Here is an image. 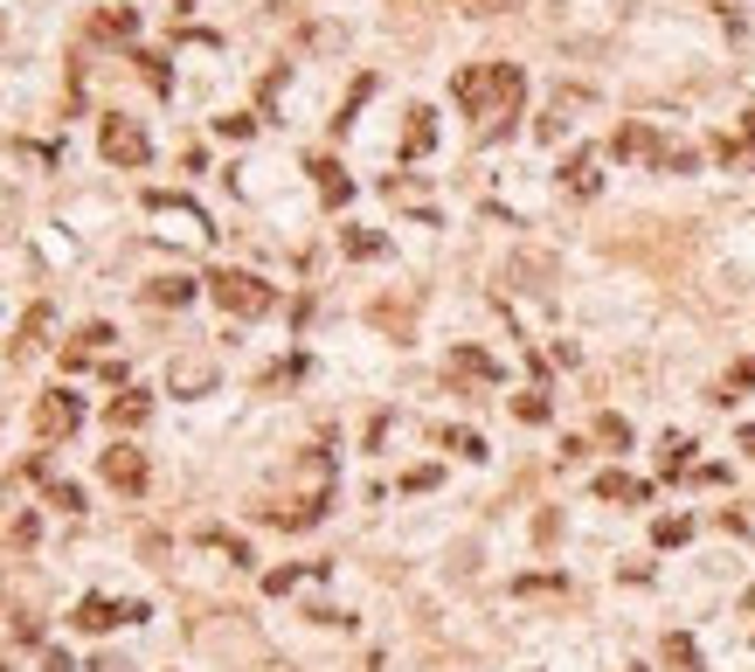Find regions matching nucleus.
Wrapping results in <instances>:
<instances>
[{
    "mask_svg": "<svg viewBox=\"0 0 755 672\" xmlns=\"http://www.w3.org/2000/svg\"><path fill=\"white\" fill-rule=\"evenodd\" d=\"M596 437H604V444H631V423H623V417H596Z\"/></svg>",
    "mask_w": 755,
    "mask_h": 672,
    "instance_id": "obj_22",
    "label": "nucleus"
},
{
    "mask_svg": "<svg viewBox=\"0 0 755 672\" xmlns=\"http://www.w3.org/2000/svg\"><path fill=\"white\" fill-rule=\"evenodd\" d=\"M42 672H76V665H70V652H49V659H42Z\"/></svg>",
    "mask_w": 755,
    "mask_h": 672,
    "instance_id": "obj_29",
    "label": "nucleus"
},
{
    "mask_svg": "<svg viewBox=\"0 0 755 672\" xmlns=\"http://www.w3.org/2000/svg\"><path fill=\"white\" fill-rule=\"evenodd\" d=\"M139 70H146V84H153V91H174V70H167V56H139Z\"/></svg>",
    "mask_w": 755,
    "mask_h": 672,
    "instance_id": "obj_24",
    "label": "nucleus"
},
{
    "mask_svg": "<svg viewBox=\"0 0 755 672\" xmlns=\"http://www.w3.org/2000/svg\"><path fill=\"white\" fill-rule=\"evenodd\" d=\"M562 188H568V195H583V201L604 188V174H596V153H576V160L562 167Z\"/></svg>",
    "mask_w": 755,
    "mask_h": 672,
    "instance_id": "obj_12",
    "label": "nucleus"
},
{
    "mask_svg": "<svg viewBox=\"0 0 755 672\" xmlns=\"http://www.w3.org/2000/svg\"><path fill=\"white\" fill-rule=\"evenodd\" d=\"M97 472H104V485H112V493H125V500L146 493V451H139V444H112V451L97 458Z\"/></svg>",
    "mask_w": 755,
    "mask_h": 672,
    "instance_id": "obj_4",
    "label": "nucleus"
},
{
    "mask_svg": "<svg viewBox=\"0 0 755 672\" xmlns=\"http://www.w3.org/2000/svg\"><path fill=\"white\" fill-rule=\"evenodd\" d=\"M104 417H112V430H139V423L153 417V396H146V389H125V396H112Z\"/></svg>",
    "mask_w": 755,
    "mask_h": 672,
    "instance_id": "obj_10",
    "label": "nucleus"
},
{
    "mask_svg": "<svg viewBox=\"0 0 755 672\" xmlns=\"http://www.w3.org/2000/svg\"><path fill=\"white\" fill-rule=\"evenodd\" d=\"M312 180H319V201H326V209H340V201L354 195V180L340 174V160H312Z\"/></svg>",
    "mask_w": 755,
    "mask_h": 672,
    "instance_id": "obj_11",
    "label": "nucleus"
},
{
    "mask_svg": "<svg viewBox=\"0 0 755 672\" xmlns=\"http://www.w3.org/2000/svg\"><path fill=\"white\" fill-rule=\"evenodd\" d=\"M665 659L680 665V672H700V652H693V638H665Z\"/></svg>",
    "mask_w": 755,
    "mask_h": 672,
    "instance_id": "obj_20",
    "label": "nucleus"
},
{
    "mask_svg": "<svg viewBox=\"0 0 755 672\" xmlns=\"http://www.w3.org/2000/svg\"><path fill=\"white\" fill-rule=\"evenodd\" d=\"M686 534H693V521H680V513H672V521H659V527H652V540H659V548H680Z\"/></svg>",
    "mask_w": 755,
    "mask_h": 672,
    "instance_id": "obj_19",
    "label": "nucleus"
},
{
    "mask_svg": "<svg viewBox=\"0 0 755 672\" xmlns=\"http://www.w3.org/2000/svg\"><path fill=\"white\" fill-rule=\"evenodd\" d=\"M42 340H49V305H29V319H21V340H14V360L42 354Z\"/></svg>",
    "mask_w": 755,
    "mask_h": 672,
    "instance_id": "obj_14",
    "label": "nucleus"
},
{
    "mask_svg": "<svg viewBox=\"0 0 755 672\" xmlns=\"http://www.w3.org/2000/svg\"><path fill=\"white\" fill-rule=\"evenodd\" d=\"M97 146H104V160H112V167H146V160H153V139L139 133V118H125V112L104 118Z\"/></svg>",
    "mask_w": 755,
    "mask_h": 672,
    "instance_id": "obj_3",
    "label": "nucleus"
},
{
    "mask_svg": "<svg viewBox=\"0 0 755 672\" xmlns=\"http://www.w3.org/2000/svg\"><path fill=\"white\" fill-rule=\"evenodd\" d=\"M340 250L368 264V256H388V237H375V229H347V237H340Z\"/></svg>",
    "mask_w": 755,
    "mask_h": 672,
    "instance_id": "obj_17",
    "label": "nucleus"
},
{
    "mask_svg": "<svg viewBox=\"0 0 755 672\" xmlns=\"http://www.w3.org/2000/svg\"><path fill=\"white\" fill-rule=\"evenodd\" d=\"M104 340H112V326L97 319V326H84V333H76V354H91V347H104Z\"/></svg>",
    "mask_w": 755,
    "mask_h": 672,
    "instance_id": "obj_26",
    "label": "nucleus"
},
{
    "mask_svg": "<svg viewBox=\"0 0 755 672\" xmlns=\"http://www.w3.org/2000/svg\"><path fill=\"white\" fill-rule=\"evenodd\" d=\"M97 29H104V35H133L139 21H133V8H118V14H97Z\"/></svg>",
    "mask_w": 755,
    "mask_h": 672,
    "instance_id": "obj_25",
    "label": "nucleus"
},
{
    "mask_svg": "<svg viewBox=\"0 0 755 672\" xmlns=\"http://www.w3.org/2000/svg\"><path fill=\"white\" fill-rule=\"evenodd\" d=\"M146 298H153V305H188V298H195V277H180V271H174V277H153Z\"/></svg>",
    "mask_w": 755,
    "mask_h": 672,
    "instance_id": "obj_16",
    "label": "nucleus"
},
{
    "mask_svg": "<svg viewBox=\"0 0 755 672\" xmlns=\"http://www.w3.org/2000/svg\"><path fill=\"white\" fill-rule=\"evenodd\" d=\"M208 292H216V305L229 319H264V313H277V284H264L256 271H216L208 277Z\"/></svg>",
    "mask_w": 755,
    "mask_h": 672,
    "instance_id": "obj_2",
    "label": "nucleus"
},
{
    "mask_svg": "<svg viewBox=\"0 0 755 672\" xmlns=\"http://www.w3.org/2000/svg\"><path fill=\"white\" fill-rule=\"evenodd\" d=\"M596 500H617V506H638V500H644V479H631V472H604V479H596Z\"/></svg>",
    "mask_w": 755,
    "mask_h": 672,
    "instance_id": "obj_13",
    "label": "nucleus"
},
{
    "mask_svg": "<svg viewBox=\"0 0 755 672\" xmlns=\"http://www.w3.org/2000/svg\"><path fill=\"white\" fill-rule=\"evenodd\" d=\"M714 153H721L727 167H742V160H755V112H748V125H742V133H721V139H714Z\"/></svg>",
    "mask_w": 755,
    "mask_h": 672,
    "instance_id": "obj_15",
    "label": "nucleus"
},
{
    "mask_svg": "<svg viewBox=\"0 0 755 672\" xmlns=\"http://www.w3.org/2000/svg\"><path fill=\"white\" fill-rule=\"evenodd\" d=\"M298 576H305V568H277V576H264V589H271V597H284V589H298Z\"/></svg>",
    "mask_w": 755,
    "mask_h": 672,
    "instance_id": "obj_28",
    "label": "nucleus"
},
{
    "mask_svg": "<svg viewBox=\"0 0 755 672\" xmlns=\"http://www.w3.org/2000/svg\"><path fill=\"white\" fill-rule=\"evenodd\" d=\"M430 146H437V112L416 105V112H409V125H402V160H423Z\"/></svg>",
    "mask_w": 755,
    "mask_h": 672,
    "instance_id": "obj_9",
    "label": "nucleus"
},
{
    "mask_svg": "<svg viewBox=\"0 0 755 672\" xmlns=\"http://www.w3.org/2000/svg\"><path fill=\"white\" fill-rule=\"evenodd\" d=\"M451 97L464 105V118H479V139H500L520 118V97H527V76L513 63H464L451 76Z\"/></svg>",
    "mask_w": 755,
    "mask_h": 672,
    "instance_id": "obj_1",
    "label": "nucleus"
},
{
    "mask_svg": "<svg viewBox=\"0 0 755 672\" xmlns=\"http://www.w3.org/2000/svg\"><path fill=\"white\" fill-rule=\"evenodd\" d=\"M76 423H84V402H76L70 389H49V396L35 402V430H42V437H70Z\"/></svg>",
    "mask_w": 755,
    "mask_h": 672,
    "instance_id": "obj_6",
    "label": "nucleus"
},
{
    "mask_svg": "<svg viewBox=\"0 0 755 672\" xmlns=\"http://www.w3.org/2000/svg\"><path fill=\"white\" fill-rule=\"evenodd\" d=\"M139 617H146V603H118V597H97V589H91V597L70 610V624L97 638V631H112V624H139Z\"/></svg>",
    "mask_w": 755,
    "mask_h": 672,
    "instance_id": "obj_5",
    "label": "nucleus"
},
{
    "mask_svg": "<svg viewBox=\"0 0 755 672\" xmlns=\"http://www.w3.org/2000/svg\"><path fill=\"white\" fill-rule=\"evenodd\" d=\"M513 417H520V423H548V396H541V389L513 396Z\"/></svg>",
    "mask_w": 755,
    "mask_h": 672,
    "instance_id": "obj_18",
    "label": "nucleus"
},
{
    "mask_svg": "<svg viewBox=\"0 0 755 672\" xmlns=\"http://www.w3.org/2000/svg\"><path fill=\"white\" fill-rule=\"evenodd\" d=\"M451 375H458V381H479V389H492V381H500V360H492L485 347H451Z\"/></svg>",
    "mask_w": 755,
    "mask_h": 672,
    "instance_id": "obj_7",
    "label": "nucleus"
},
{
    "mask_svg": "<svg viewBox=\"0 0 755 672\" xmlns=\"http://www.w3.org/2000/svg\"><path fill=\"white\" fill-rule=\"evenodd\" d=\"M742 610H755V589H748V597H742Z\"/></svg>",
    "mask_w": 755,
    "mask_h": 672,
    "instance_id": "obj_30",
    "label": "nucleus"
},
{
    "mask_svg": "<svg viewBox=\"0 0 755 672\" xmlns=\"http://www.w3.org/2000/svg\"><path fill=\"white\" fill-rule=\"evenodd\" d=\"M216 133H222V139H250L256 118H216Z\"/></svg>",
    "mask_w": 755,
    "mask_h": 672,
    "instance_id": "obj_27",
    "label": "nucleus"
},
{
    "mask_svg": "<svg viewBox=\"0 0 755 672\" xmlns=\"http://www.w3.org/2000/svg\"><path fill=\"white\" fill-rule=\"evenodd\" d=\"M29 472L42 479V493H49V506H63V513H84V485H76V479H56V472H49V458H35Z\"/></svg>",
    "mask_w": 755,
    "mask_h": 672,
    "instance_id": "obj_8",
    "label": "nucleus"
},
{
    "mask_svg": "<svg viewBox=\"0 0 755 672\" xmlns=\"http://www.w3.org/2000/svg\"><path fill=\"white\" fill-rule=\"evenodd\" d=\"M444 444L464 451V458H485V437H479V430H444Z\"/></svg>",
    "mask_w": 755,
    "mask_h": 672,
    "instance_id": "obj_23",
    "label": "nucleus"
},
{
    "mask_svg": "<svg viewBox=\"0 0 755 672\" xmlns=\"http://www.w3.org/2000/svg\"><path fill=\"white\" fill-rule=\"evenodd\" d=\"M686 458H693V437H665V472H686Z\"/></svg>",
    "mask_w": 755,
    "mask_h": 672,
    "instance_id": "obj_21",
    "label": "nucleus"
}]
</instances>
